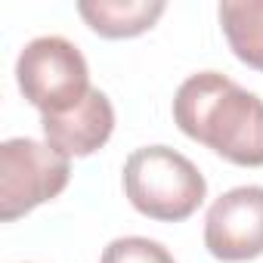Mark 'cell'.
<instances>
[{"instance_id": "8992f818", "label": "cell", "mask_w": 263, "mask_h": 263, "mask_svg": "<svg viewBox=\"0 0 263 263\" xmlns=\"http://www.w3.org/2000/svg\"><path fill=\"white\" fill-rule=\"evenodd\" d=\"M41 127L56 152H62L65 158H87L108 143L115 130V108L111 99L99 87H93L68 111L41 115Z\"/></svg>"}, {"instance_id": "5b68a950", "label": "cell", "mask_w": 263, "mask_h": 263, "mask_svg": "<svg viewBox=\"0 0 263 263\" xmlns=\"http://www.w3.org/2000/svg\"><path fill=\"white\" fill-rule=\"evenodd\" d=\"M204 248L223 263L263 254V186H235L208 208Z\"/></svg>"}, {"instance_id": "9c48e42d", "label": "cell", "mask_w": 263, "mask_h": 263, "mask_svg": "<svg viewBox=\"0 0 263 263\" xmlns=\"http://www.w3.org/2000/svg\"><path fill=\"white\" fill-rule=\"evenodd\" d=\"M99 263H177L174 254L155 241V238H143V235H124L105 245Z\"/></svg>"}, {"instance_id": "ba28073f", "label": "cell", "mask_w": 263, "mask_h": 263, "mask_svg": "<svg viewBox=\"0 0 263 263\" xmlns=\"http://www.w3.org/2000/svg\"><path fill=\"white\" fill-rule=\"evenodd\" d=\"M217 16L235 59L263 71V0H226Z\"/></svg>"}, {"instance_id": "277c9868", "label": "cell", "mask_w": 263, "mask_h": 263, "mask_svg": "<svg viewBox=\"0 0 263 263\" xmlns=\"http://www.w3.org/2000/svg\"><path fill=\"white\" fill-rule=\"evenodd\" d=\"M71 177V158L50 143L13 137L0 146V220L13 223L62 195Z\"/></svg>"}, {"instance_id": "7a4b0ae2", "label": "cell", "mask_w": 263, "mask_h": 263, "mask_svg": "<svg viewBox=\"0 0 263 263\" xmlns=\"http://www.w3.org/2000/svg\"><path fill=\"white\" fill-rule=\"evenodd\" d=\"M124 195L158 223L189 220L208 198L201 171L171 146H143L124 161Z\"/></svg>"}, {"instance_id": "6da1fadb", "label": "cell", "mask_w": 263, "mask_h": 263, "mask_svg": "<svg viewBox=\"0 0 263 263\" xmlns=\"http://www.w3.org/2000/svg\"><path fill=\"white\" fill-rule=\"evenodd\" d=\"M183 134L238 167H263V99L220 71L186 78L174 96Z\"/></svg>"}, {"instance_id": "52a82bcc", "label": "cell", "mask_w": 263, "mask_h": 263, "mask_svg": "<svg viewBox=\"0 0 263 263\" xmlns=\"http://www.w3.org/2000/svg\"><path fill=\"white\" fill-rule=\"evenodd\" d=\"M167 4L164 0H81L78 13L81 19L108 41L137 37L164 16Z\"/></svg>"}, {"instance_id": "3957f363", "label": "cell", "mask_w": 263, "mask_h": 263, "mask_svg": "<svg viewBox=\"0 0 263 263\" xmlns=\"http://www.w3.org/2000/svg\"><path fill=\"white\" fill-rule=\"evenodd\" d=\"M16 84L41 115L68 111L93 90L84 53L59 34H44L22 47L16 59Z\"/></svg>"}]
</instances>
